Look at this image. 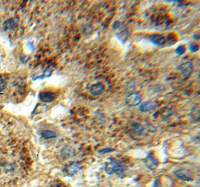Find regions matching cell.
<instances>
[{"mask_svg": "<svg viewBox=\"0 0 200 187\" xmlns=\"http://www.w3.org/2000/svg\"><path fill=\"white\" fill-rule=\"evenodd\" d=\"M39 100L44 103H50L55 99V94L52 92L44 91L41 92L38 95Z\"/></svg>", "mask_w": 200, "mask_h": 187, "instance_id": "obj_8", "label": "cell"}, {"mask_svg": "<svg viewBox=\"0 0 200 187\" xmlns=\"http://www.w3.org/2000/svg\"><path fill=\"white\" fill-rule=\"evenodd\" d=\"M6 87V81L4 79L0 78V91H3Z\"/></svg>", "mask_w": 200, "mask_h": 187, "instance_id": "obj_17", "label": "cell"}, {"mask_svg": "<svg viewBox=\"0 0 200 187\" xmlns=\"http://www.w3.org/2000/svg\"><path fill=\"white\" fill-rule=\"evenodd\" d=\"M173 174L178 179L182 181H191L193 180L192 175L190 171L187 169H178L173 172Z\"/></svg>", "mask_w": 200, "mask_h": 187, "instance_id": "obj_3", "label": "cell"}, {"mask_svg": "<svg viewBox=\"0 0 200 187\" xmlns=\"http://www.w3.org/2000/svg\"><path fill=\"white\" fill-rule=\"evenodd\" d=\"M151 187H161V184H160V180L156 178V179L154 180V183H153V185Z\"/></svg>", "mask_w": 200, "mask_h": 187, "instance_id": "obj_18", "label": "cell"}, {"mask_svg": "<svg viewBox=\"0 0 200 187\" xmlns=\"http://www.w3.org/2000/svg\"><path fill=\"white\" fill-rule=\"evenodd\" d=\"M41 137L44 139H49L56 137V133L50 130H44L41 133Z\"/></svg>", "mask_w": 200, "mask_h": 187, "instance_id": "obj_12", "label": "cell"}, {"mask_svg": "<svg viewBox=\"0 0 200 187\" xmlns=\"http://www.w3.org/2000/svg\"><path fill=\"white\" fill-rule=\"evenodd\" d=\"M154 108V103L152 101H146L141 103L139 106V111L142 112H149Z\"/></svg>", "mask_w": 200, "mask_h": 187, "instance_id": "obj_10", "label": "cell"}, {"mask_svg": "<svg viewBox=\"0 0 200 187\" xmlns=\"http://www.w3.org/2000/svg\"><path fill=\"white\" fill-rule=\"evenodd\" d=\"M131 127H132V129L134 130V133L137 134V135H141L144 130L143 127L142 126V125H140L139 124H138V123L132 124Z\"/></svg>", "mask_w": 200, "mask_h": 187, "instance_id": "obj_11", "label": "cell"}, {"mask_svg": "<svg viewBox=\"0 0 200 187\" xmlns=\"http://www.w3.org/2000/svg\"><path fill=\"white\" fill-rule=\"evenodd\" d=\"M178 71L181 72V74L187 78L190 75V74L193 71V65L190 62H185V63L179 65L177 68Z\"/></svg>", "mask_w": 200, "mask_h": 187, "instance_id": "obj_5", "label": "cell"}, {"mask_svg": "<svg viewBox=\"0 0 200 187\" xmlns=\"http://www.w3.org/2000/svg\"><path fill=\"white\" fill-rule=\"evenodd\" d=\"M104 85L100 82H97L90 86L89 92L93 96H100L104 91Z\"/></svg>", "mask_w": 200, "mask_h": 187, "instance_id": "obj_6", "label": "cell"}, {"mask_svg": "<svg viewBox=\"0 0 200 187\" xmlns=\"http://www.w3.org/2000/svg\"><path fill=\"white\" fill-rule=\"evenodd\" d=\"M62 153H63L64 156L66 157H72L73 156L75 155V151H74V150L70 147H65V148L63 149Z\"/></svg>", "mask_w": 200, "mask_h": 187, "instance_id": "obj_13", "label": "cell"}, {"mask_svg": "<svg viewBox=\"0 0 200 187\" xmlns=\"http://www.w3.org/2000/svg\"><path fill=\"white\" fill-rule=\"evenodd\" d=\"M142 102V96L137 92H134V93L130 94L129 95L126 97L125 103L127 106L130 107H134L140 104Z\"/></svg>", "mask_w": 200, "mask_h": 187, "instance_id": "obj_2", "label": "cell"}, {"mask_svg": "<svg viewBox=\"0 0 200 187\" xmlns=\"http://www.w3.org/2000/svg\"><path fill=\"white\" fill-rule=\"evenodd\" d=\"M144 163L146 166V167L151 171L155 170L158 167L159 165L158 160L153 156L152 153H149L147 156L146 158L144 160Z\"/></svg>", "mask_w": 200, "mask_h": 187, "instance_id": "obj_4", "label": "cell"}, {"mask_svg": "<svg viewBox=\"0 0 200 187\" xmlns=\"http://www.w3.org/2000/svg\"><path fill=\"white\" fill-rule=\"evenodd\" d=\"M185 46H182V45L178 46L176 49V53L179 55H182V54L185 53Z\"/></svg>", "mask_w": 200, "mask_h": 187, "instance_id": "obj_14", "label": "cell"}, {"mask_svg": "<svg viewBox=\"0 0 200 187\" xmlns=\"http://www.w3.org/2000/svg\"><path fill=\"white\" fill-rule=\"evenodd\" d=\"M149 40L154 44L157 45V46H163L166 43V39L164 36L161 35H152L149 37Z\"/></svg>", "mask_w": 200, "mask_h": 187, "instance_id": "obj_7", "label": "cell"}, {"mask_svg": "<svg viewBox=\"0 0 200 187\" xmlns=\"http://www.w3.org/2000/svg\"><path fill=\"white\" fill-rule=\"evenodd\" d=\"M50 187H65V186L62 183L57 182V183H55L52 184V186H50Z\"/></svg>", "mask_w": 200, "mask_h": 187, "instance_id": "obj_19", "label": "cell"}, {"mask_svg": "<svg viewBox=\"0 0 200 187\" xmlns=\"http://www.w3.org/2000/svg\"><path fill=\"white\" fill-rule=\"evenodd\" d=\"M80 169H81V167L78 163H72L69 166H67V168L65 169V172L68 176L71 177L76 174L79 171H80Z\"/></svg>", "mask_w": 200, "mask_h": 187, "instance_id": "obj_9", "label": "cell"}, {"mask_svg": "<svg viewBox=\"0 0 200 187\" xmlns=\"http://www.w3.org/2000/svg\"><path fill=\"white\" fill-rule=\"evenodd\" d=\"M114 149H112V148H103V149H100V150H99L98 151H97V153H100V154H103V153H110V152H112L114 151Z\"/></svg>", "mask_w": 200, "mask_h": 187, "instance_id": "obj_16", "label": "cell"}, {"mask_svg": "<svg viewBox=\"0 0 200 187\" xmlns=\"http://www.w3.org/2000/svg\"><path fill=\"white\" fill-rule=\"evenodd\" d=\"M104 171L107 174L112 175L113 174L122 173L123 167L116 160L109 159V161L106 162L104 165Z\"/></svg>", "mask_w": 200, "mask_h": 187, "instance_id": "obj_1", "label": "cell"}, {"mask_svg": "<svg viewBox=\"0 0 200 187\" xmlns=\"http://www.w3.org/2000/svg\"><path fill=\"white\" fill-rule=\"evenodd\" d=\"M199 50V45L196 43H190V51L192 52H197Z\"/></svg>", "mask_w": 200, "mask_h": 187, "instance_id": "obj_15", "label": "cell"}]
</instances>
